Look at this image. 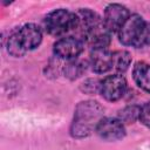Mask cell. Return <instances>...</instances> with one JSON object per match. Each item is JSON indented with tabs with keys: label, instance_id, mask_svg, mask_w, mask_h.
<instances>
[{
	"label": "cell",
	"instance_id": "obj_10",
	"mask_svg": "<svg viewBox=\"0 0 150 150\" xmlns=\"http://www.w3.org/2000/svg\"><path fill=\"white\" fill-rule=\"evenodd\" d=\"M111 34L112 33L104 26L103 21L101 20L96 26H94L89 30V33L87 34L84 40L94 49H96V48H105L110 42Z\"/></svg>",
	"mask_w": 150,
	"mask_h": 150
},
{
	"label": "cell",
	"instance_id": "obj_11",
	"mask_svg": "<svg viewBox=\"0 0 150 150\" xmlns=\"http://www.w3.org/2000/svg\"><path fill=\"white\" fill-rule=\"evenodd\" d=\"M90 66L96 73H105L112 69V53L107 48H96L90 54Z\"/></svg>",
	"mask_w": 150,
	"mask_h": 150
},
{
	"label": "cell",
	"instance_id": "obj_14",
	"mask_svg": "<svg viewBox=\"0 0 150 150\" xmlns=\"http://www.w3.org/2000/svg\"><path fill=\"white\" fill-rule=\"evenodd\" d=\"M84 70V64L81 62V61H77V60H73L70 61L66 68H64V73L70 79H75L77 76H80L82 74V71Z\"/></svg>",
	"mask_w": 150,
	"mask_h": 150
},
{
	"label": "cell",
	"instance_id": "obj_7",
	"mask_svg": "<svg viewBox=\"0 0 150 150\" xmlns=\"http://www.w3.org/2000/svg\"><path fill=\"white\" fill-rule=\"evenodd\" d=\"M129 16H130V13L127 9V7L120 4H111L105 8L103 23L111 33L118 32Z\"/></svg>",
	"mask_w": 150,
	"mask_h": 150
},
{
	"label": "cell",
	"instance_id": "obj_15",
	"mask_svg": "<svg viewBox=\"0 0 150 150\" xmlns=\"http://www.w3.org/2000/svg\"><path fill=\"white\" fill-rule=\"evenodd\" d=\"M139 110L141 108H137V107H128L125 109H123L121 111V115H120V121L123 123V122H132L135 121L137 117H139Z\"/></svg>",
	"mask_w": 150,
	"mask_h": 150
},
{
	"label": "cell",
	"instance_id": "obj_5",
	"mask_svg": "<svg viewBox=\"0 0 150 150\" xmlns=\"http://www.w3.org/2000/svg\"><path fill=\"white\" fill-rule=\"evenodd\" d=\"M100 21H101V19L98 18V15L95 12H93L88 8L80 9L79 12L75 13L74 26L71 29L74 35H71V36L83 41L84 38L87 36V34L89 33V30L94 26H96Z\"/></svg>",
	"mask_w": 150,
	"mask_h": 150
},
{
	"label": "cell",
	"instance_id": "obj_8",
	"mask_svg": "<svg viewBox=\"0 0 150 150\" xmlns=\"http://www.w3.org/2000/svg\"><path fill=\"white\" fill-rule=\"evenodd\" d=\"M83 49V41L74 36H66L60 39L54 45V53L66 60H74L77 57Z\"/></svg>",
	"mask_w": 150,
	"mask_h": 150
},
{
	"label": "cell",
	"instance_id": "obj_9",
	"mask_svg": "<svg viewBox=\"0 0 150 150\" xmlns=\"http://www.w3.org/2000/svg\"><path fill=\"white\" fill-rule=\"evenodd\" d=\"M100 137L107 141H116L124 136V125L117 118H102L96 127Z\"/></svg>",
	"mask_w": 150,
	"mask_h": 150
},
{
	"label": "cell",
	"instance_id": "obj_3",
	"mask_svg": "<svg viewBox=\"0 0 150 150\" xmlns=\"http://www.w3.org/2000/svg\"><path fill=\"white\" fill-rule=\"evenodd\" d=\"M41 40V29L36 25L28 23L20 27L9 35L7 40V49L13 56H22L26 52L38 47Z\"/></svg>",
	"mask_w": 150,
	"mask_h": 150
},
{
	"label": "cell",
	"instance_id": "obj_13",
	"mask_svg": "<svg viewBox=\"0 0 150 150\" xmlns=\"http://www.w3.org/2000/svg\"><path fill=\"white\" fill-rule=\"evenodd\" d=\"M130 54L125 50H120L112 53V69L117 71H124L130 64Z\"/></svg>",
	"mask_w": 150,
	"mask_h": 150
},
{
	"label": "cell",
	"instance_id": "obj_1",
	"mask_svg": "<svg viewBox=\"0 0 150 150\" xmlns=\"http://www.w3.org/2000/svg\"><path fill=\"white\" fill-rule=\"evenodd\" d=\"M103 115V108L95 101L81 102L74 115V122L71 125V135L74 137L88 136L101 122Z\"/></svg>",
	"mask_w": 150,
	"mask_h": 150
},
{
	"label": "cell",
	"instance_id": "obj_16",
	"mask_svg": "<svg viewBox=\"0 0 150 150\" xmlns=\"http://www.w3.org/2000/svg\"><path fill=\"white\" fill-rule=\"evenodd\" d=\"M139 120L141 122L150 128V103H146L143 105L139 110Z\"/></svg>",
	"mask_w": 150,
	"mask_h": 150
},
{
	"label": "cell",
	"instance_id": "obj_4",
	"mask_svg": "<svg viewBox=\"0 0 150 150\" xmlns=\"http://www.w3.org/2000/svg\"><path fill=\"white\" fill-rule=\"evenodd\" d=\"M75 20V13H71L67 9H56L49 13L45 20L46 29L49 34L59 36L71 32Z\"/></svg>",
	"mask_w": 150,
	"mask_h": 150
},
{
	"label": "cell",
	"instance_id": "obj_6",
	"mask_svg": "<svg viewBox=\"0 0 150 150\" xmlns=\"http://www.w3.org/2000/svg\"><path fill=\"white\" fill-rule=\"evenodd\" d=\"M127 90V81L120 75H109L107 76L100 84V91L102 96L108 101H117L120 100Z\"/></svg>",
	"mask_w": 150,
	"mask_h": 150
},
{
	"label": "cell",
	"instance_id": "obj_12",
	"mask_svg": "<svg viewBox=\"0 0 150 150\" xmlns=\"http://www.w3.org/2000/svg\"><path fill=\"white\" fill-rule=\"evenodd\" d=\"M132 77L137 86L143 90L150 93V64L145 62H138L134 67Z\"/></svg>",
	"mask_w": 150,
	"mask_h": 150
},
{
	"label": "cell",
	"instance_id": "obj_2",
	"mask_svg": "<svg viewBox=\"0 0 150 150\" xmlns=\"http://www.w3.org/2000/svg\"><path fill=\"white\" fill-rule=\"evenodd\" d=\"M120 41L125 46L142 48L150 45V22L141 15L132 14L118 30Z\"/></svg>",
	"mask_w": 150,
	"mask_h": 150
}]
</instances>
